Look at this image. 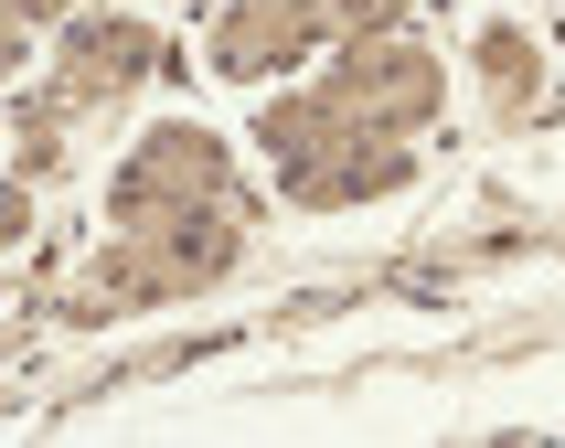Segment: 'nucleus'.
Masks as SVG:
<instances>
[{"instance_id": "7", "label": "nucleus", "mask_w": 565, "mask_h": 448, "mask_svg": "<svg viewBox=\"0 0 565 448\" xmlns=\"http://www.w3.org/2000/svg\"><path fill=\"white\" fill-rule=\"evenodd\" d=\"M470 64H480V96H491V118H534V96H544V43L523 22H480V43H470Z\"/></svg>"}, {"instance_id": "8", "label": "nucleus", "mask_w": 565, "mask_h": 448, "mask_svg": "<svg viewBox=\"0 0 565 448\" xmlns=\"http://www.w3.org/2000/svg\"><path fill=\"white\" fill-rule=\"evenodd\" d=\"M22 235H32V182L11 171V160H0V256L22 246Z\"/></svg>"}, {"instance_id": "10", "label": "nucleus", "mask_w": 565, "mask_h": 448, "mask_svg": "<svg viewBox=\"0 0 565 448\" xmlns=\"http://www.w3.org/2000/svg\"><path fill=\"white\" fill-rule=\"evenodd\" d=\"M0 11H11V22H32V32H43V22H64L75 0H0Z\"/></svg>"}, {"instance_id": "4", "label": "nucleus", "mask_w": 565, "mask_h": 448, "mask_svg": "<svg viewBox=\"0 0 565 448\" xmlns=\"http://www.w3.org/2000/svg\"><path fill=\"white\" fill-rule=\"evenodd\" d=\"M363 22H395V0H224L203 64H214L224 86H267V75L320 64L342 32H363Z\"/></svg>"}, {"instance_id": "3", "label": "nucleus", "mask_w": 565, "mask_h": 448, "mask_svg": "<svg viewBox=\"0 0 565 448\" xmlns=\"http://www.w3.org/2000/svg\"><path fill=\"white\" fill-rule=\"evenodd\" d=\"M320 96H331L352 128L427 139V128H438V107H448V64H438V43H427V32L363 22V32H342V43L320 54Z\"/></svg>"}, {"instance_id": "5", "label": "nucleus", "mask_w": 565, "mask_h": 448, "mask_svg": "<svg viewBox=\"0 0 565 448\" xmlns=\"http://www.w3.org/2000/svg\"><path fill=\"white\" fill-rule=\"evenodd\" d=\"M171 64V43H160V22H139V11H64V43L54 64H43V107H54L64 128L86 118V107H118V96H139Z\"/></svg>"}, {"instance_id": "1", "label": "nucleus", "mask_w": 565, "mask_h": 448, "mask_svg": "<svg viewBox=\"0 0 565 448\" xmlns=\"http://www.w3.org/2000/svg\"><path fill=\"white\" fill-rule=\"evenodd\" d=\"M235 256H246V214H235V203L128 214V224H107V246L64 278V320H118V310H160V299H203L214 278H235Z\"/></svg>"}, {"instance_id": "2", "label": "nucleus", "mask_w": 565, "mask_h": 448, "mask_svg": "<svg viewBox=\"0 0 565 448\" xmlns=\"http://www.w3.org/2000/svg\"><path fill=\"white\" fill-rule=\"evenodd\" d=\"M256 160L278 171V192L299 203V214H363V203H384V192L416 182V139L352 128L320 86L256 107Z\"/></svg>"}, {"instance_id": "9", "label": "nucleus", "mask_w": 565, "mask_h": 448, "mask_svg": "<svg viewBox=\"0 0 565 448\" xmlns=\"http://www.w3.org/2000/svg\"><path fill=\"white\" fill-rule=\"evenodd\" d=\"M32 54H43V43H32V22H11V11H0V96L32 75Z\"/></svg>"}, {"instance_id": "6", "label": "nucleus", "mask_w": 565, "mask_h": 448, "mask_svg": "<svg viewBox=\"0 0 565 448\" xmlns=\"http://www.w3.org/2000/svg\"><path fill=\"white\" fill-rule=\"evenodd\" d=\"M171 203H235V150H224V128L160 118V128H139V150L107 171V224L171 214Z\"/></svg>"}]
</instances>
